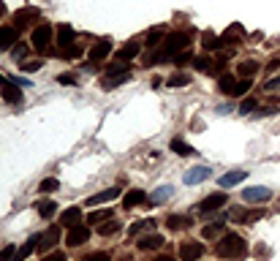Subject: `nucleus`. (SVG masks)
Masks as SVG:
<instances>
[{
	"instance_id": "obj_1",
	"label": "nucleus",
	"mask_w": 280,
	"mask_h": 261,
	"mask_svg": "<svg viewBox=\"0 0 280 261\" xmlns=\"http://www.w3.org/2000/svg\"><path fill=\"white\" fill-rule=\"evenodd\" d=\"M188 46H191V38L185 36V33H171V36L166 38L163 49L158 52V55H150V57H147V63L152 65V63H155V57H158V60H177V57H179V52H185Z\"/></svg>"
},
{
	"instance_id": "obj_2",
	"label": "nucleus",
	"mask_w": 280,
	"mask_h": 261,
	"mask_svg": "<svg viewBox=\"0 0 280 261\" xmlns=\"http://www.w3.org/2000/svg\"><path fill=\"white\" fill-rule=\"evenodd\" d=\"M245 250H248V245H245V239L237 237V234H223L221 242L215 247V253L221 258H239Z\"/></svg>"
},
{
	"instance_id": "obj_3",
	"label": "nucleus",
	"mask_w": 280,
	"mask_h": 261,
	"mask_svg": "<svg viewBox=\"0 0 280 261\" xmlns=\"http://www.w3.org/2000/svg\"><path fill=\"white\" fill-rule=\"evenodd\" d=\"M33 46H36L41 55L49 52V41H52V28L49 25H38V28H33V36H30Z\"/></svg>"
},
{
	"instance_id": "obj_4",
	"label": "nucleus",
	"mask_w": 280,
	"mask_h": 261,
	"mask_svg": "<svg viewBox=\"0 0 280 261\" xmlns=\"http://www.w3.org/2000/svg\"><path fill=\"white\" fill-rule=\"evenodd\" d=\"M204 256V245L202 242H193V239H188V242L179 245V258L182 261H196Z\"/></svg>"
},
{
	"instance_id": "obj_5",
	"label": "nucleus",
	"mask_w": 280,
	"mask_h": 261,
	"mask_svg": "<svg viewBox=\"0 0 280 261\" xmlns=\"http://www.w3.org/2000/svg\"><path fill=\"white\" fill-rule=\"evenodd\" d=\"M245 202L248 204H264V202H269V188H261V185H256V188H245Z\"/></svg>"
},
{
	"instance_id": "obj_6",
	"label": "nucleus",
	"mask_w": 280,
	"mask_h": 261,
	"mask_svg": "<svg viewBox=\"0 0 280 261\" xmlns=\"http://www.w3.org/2000/svg\"><path fill=\"white\" fill-rule=\"evenodd\" d=\"M0 93H3V98H6L9 104H19V101H22V90H19L14 82L3 79V76H0Z\"/></svg>"
},
{
	"instance_id": "obj_7",
	"label": "nucleus",
	"mask_w": 280,
	"mask_h": 261,
	"mask_svg": "<svg viewBox=\"0 0 280 261\" xmlns=\"http://www.w3.org/2000/svg\"><path fill=\"white\" fill-rule=\"evenodd\" d=\"M57 239H60V229L57 226H49V229H46L41 237H38V250H49V247H55L57 245Z\"/></svg>"
},
{
	"instance_id": "obj_8",
	"label": "nucleus",
	"mask_w": 280,
	"mask_h": 261,
	"mask_svg": "<svg viewBox=\"0 0 280 261\" xmlns=\"http://www.w3.org/2000/svg\"><path fill=\"white\" fill-rule=\"evenodd\" d=\"M87 237H90V229H87V226H74V229H68L65 242H68L71 247H76V245H84V242H87Z\"/></svg>"
},
{
	"instance_id": "obj_9",
	"label": "nucleus",
	"mask_w": 280,
	"mask_h": 261,
	"mask_svg": "<svg viewBox=\"0 0 280 261\" xmlns=\"http://www.w3.org/2000/svg\"><path fill=\"white\" fill-rule=\"evenodd\" d=\"M210 174H212L210 166H193V169L185 174V185H199V183H204Z\"/></svg>"
},
{
	"instance_id": "obj_10",
	"label": "nucleus",
	"mask_w": 280,
	"mask_h": 261,
	"mask_svg": "<svg viewBox=\"0 0 280 261\" xmlns=\"http://www.w3.org/2000/svg\"><path fill=\"white\" fill-rule=\"evenodd\" d=\"M245 177H248V171H242V169H234V171L223 174V177L218 180V185H221V188H234V185H239Z\"/></svg>"
},
{
	"instance_id": "obj_11",
	"label": "nucleus",
	"mask_w": 280,
	"mask_h": 261,
	"mask_svg": "<svg viewBox=\"0 0 280 261\" xmlns=\"http://www.w3.org/2000/svg\"><path fill=\"white\" fill-rule=\"evenodd\" d=\"M19 38V30L17 28H0V52L3 49H11Z\"/></svg>"
},
{
	"instance_id": "obj_12",
	"label": "nucleus",
	"mask_w": 280,
	"mask_h": 261,
	"mask_svg": "<svg viewBox=\"0 0 280 261\" xmlns=\"http://www.w3.org/2000/svg\"><path fill=\"white\" fill-rule=\"evenodd\" d=\"M155 226H158V223H155V218H144V220H139V223H133L131 229H128V234H131V237H136V239H139L144 231H152Z\"/></svg>"
},
{
	"instance_id": "obj_13",
	"label": "nucleus",
	"mask_w": 280,
	"mask_h": 261,
	"mask_svg": "<svg viewBox=\"0 0 280 261\" xmlns=\"http://www.w3.org/2000/svg\"><path fill=\"white\" fill-rule=\"evenodd\" d=\"M226 204V196L223 193H212V196H207L202 204H199V210L202 212H212V210H218V207H223Z\"/></svg>"
},
{
	"instance_id": "obj_14",
	"label": "nucleus",
	"mask_w": 280,
	"mask_h": 261,
	"mask_svg": "<svg viewBox=\"0 0 280 261\" xmlns=\"http://www.w3.org/2000/svg\"><path fill=\"white\" fill-rule=\"evenodd\" d=\"M139 49H142V46H139V41H128L125 46H120V49H117V60L128 63V60H133V57L139 55Z\"/></svg>"
},
{
	"instance_id": "obj_15",
	"label": "nucleus",
	"mask_w": 280,
	"mask_h": 261,
	"mask_svg": "<svg viewBox=\"0 0 280 261\" xmlns=\"http://www.w3.org/2000/svg\"><path fill=\"white\" fill-rule=\"evenodd\" d=\"M79 220H82V210H79V207H68V210L63 212V218H60V223L74 229V226H79Z\"/></svg>"
},
{
	"instance_id": "obj_16",
	"label": "nucleus",
	"mask_w": 280,
	"mask_h": 261,
	"mask_svg": "<svg viewBox=\"0 0 280 261\" xmlns=\"http://www.w3.org/2000/svg\"><path fill=\"white\" fill-rule=\"evenodd\" d=\"M142 250H158V247L163 245V237L161 234H147V237H139V242H136Z\"/></svg>"
},
{
	"instance_id": "obj_17",
	"label": "nucleus",
	"mask_w": 280,
	"mask_h": 261,
	"mask_svg": "<svg viewBox=\"0 0 280 261\" xmlns=\"http://www.w3.org/2000/svg\"><path fill=\"white\" fill-rule=\"evenodd\" d=\"M112 52V44L109 41H98L96 46L90 49V63H101V60Z\"/></svg>"
},
{
	"instance_id": "obj_18",
	"label": "nucleus",
	"mask_w": 280,
	"mask_h": 261,
	"mask_svg": "<svg viewBox=\"0 0 280 261\" xmlns=\"http://www.w3.org/2000/svg\"><path fill=\"white\" fill-rule=\"evenodd\" d=\"M115 196H120V188H106V191H101V193H96V196H90V199H87V204H90V207H96V204L112 202Z\"/></svg>"
},
{
	"instance_id": "obj_19",
	"label": "nucleus",
	"mask_w": 280,
	"mask_h": 261,
	"mask_svg": "<svg viewBox=\"0 0 280 261\" xmlns=\"http://www.w3.org/2000/svg\"><path fill=\"white\" fill-rule=\"evenodd\" d=\"M147 199H144V191H139V188H133L128 196L123 199V207L125 210H133V207H139V204H144Z\"/></svg>"
},
{
	"instance_id": "obj_20",
	"label": "nucleus",
	"mask_w": 280,
	"mask_h": 261,
	"mask_svg": "<svg viewBox=\"0 0 280 261\" xmlns=\"http://www.w3.org/2000/svg\"><path fill=\"white\" fill-rule=\"evenodd\" d=\"M74 38H76V33H74L71 25H60V28H57V44L60 46H71Z\"/></svg>"
},
{
	"instance_id": "obj_21",
	"label": "nucleus",
	"mask_w": 280,
	"mask_h": 261,
	"mask_svg": "<svg viewBox=\"0 0 280 261\" xmlns=\"http://www.w3.org/2000/svg\"><path fill=\"white\" fill-rule=\"evenodd\" d=\"M256 71H258V63H253V60H248V63H239V65H237V76H242V79H250Z\"/></svg>"
},
{
	"instance_id": "obj_22",
	"label": "nucleus",
	"mask_w": 280,
	"mask_h": 261,
	"mask_svg": "<svg viewBox=\"0 0 280 261\" xmlns=\"http://www.w3.org/2000/svg\"><path fill=\"white\" fill-rule=\"evenodd\" d=\"M202 237H207V239L223 237V220H221V223H210V226H204V229H202Z\"/></svg>"
},
{
	"instance_id": "obj_23",
	"label": "nucleus",
	"mask_w": 280,
	"mask_h": 261,
	"mask_svg": "<svg viewBox=\"0 0 280 261\" xmlns=\"http://www.w3.org/2000/svg\"><path fill=\"white\" fill-rule=\"evenodd\" d=\"M120 231V223H117V220H104V223L101 226H98V234H104V237H112V234H117Z\"/></svg>"
},
{
	"instance_id": "obj_24",
	"label": "nucleus",
	"mask_w": 280,
	"mask_h": 261,
	"mask_svg": "<svg viewBox=\"0 0 280 261\" xmlns=\"http://www.w3.org/2000/svg\"><path fill=\"white\" fill-rule=\"evenodd\" d=\"M171 150H174L177 155H193V147L188 142H182V139H171Z\"/></svg>"
},
{
	"instance_id": "obj_25",
	"label": "nucleus",
	"mask_w": 280,
	"mask_h": 261,
	"mask_svg": "<svg viewBox=\"0 0 280 261\" xmlns=\"http://www.w3.org/2000/svg\"><path fill=\"white\" fill-rule=\"evenodd\" d=\"M234 84H237V79L226 73V76H221V82H218V90L226 93V96H231V93H234Z\"/></svg>"
},
{
	"instance_id": "obj_26",
	"label": "nucleus",
	"mask_w": 280,
	"mask_h": 261,
	"mask_svg": "<svg viewBox=\"0 0 280 261\" xmlns=\"http://www.w3.org/2000/svg\"><path fill=\"white\" fill-rule=\"evenodd\" d=\"M36 210H38V215H41V218H52L57 212V207H55V202H38Z\"/></svg>"
},
{
	"instance_id": "obj_27",
	"label": "nucleus",
	"mask_w": 280,
	"mask_h": 261,
	"mask_svg": "<svg viewBox=\"0 0 280 261\" xmlns=\"http://www.w3.org/2000/svg\"><path fill=\"white\" fill-rule=\"evenodd\" d=\"M242 33H245V30H242V25H231V28L223 33V38H221V41H223V44H229V41H234V38H239Z\"/></svg>"
},
{
	"instance_id": "obj_28",
	"label": "nucleus",
	"mask_w": 280,
	"mask_h": 261,
	"mask_svg": "<svg viewBox=\"0 0 280 261\" xmlns=\"http://www.w3.org/2000/svg\"><path fill=\"white\" fill-rule=\"evenodd\" d=\"M221 44L223 41L215 36V33H204V36H202V46H204V49H215V46H221Z\"/></svg>"
},
{
	"instance_id": "obj_29",
	"label": "nucleus",
	"mask_w": 280,
	"mask_h": 261,
	"mask_svg": "<svg viewBox=\"0 0 280 261\" xmlns=\"http://www.w3.org/2000/svg\"><path fill=\"white\" fill-rule=\"evenodd\" d=\"M109 218H115V215H112L109 210H98V212H92V215H90V223H92V226H96V229H98V226H101L104 220H109Z\"/></svg>"
},
{
	"instance_id": "obj_30",
	"label": "nucleus",
	"mask_w": 280,
	"mask_h": 261,
	"mask_svg": "<svg viewBox=\"0 0 280 261\" xmlns=\"http://www.w3.org/2000/svg\"><path fill=\"white\" fill-rule=\"evenodd\" d=\"M169 196H171V185H163V188H158L155 193H152V202H155V204H163Z\"/></svg>"
},
{
	"instance_id": "obj_31",
	"label": "nucleus",
	"mask_w": 280,
	"mask_h": 261,
	"mask_svg": "<svg viewBox=\"0 0 280 261\" xmlns=\"http://www.w3.org/2000/svg\"><path fill=\"white\" fill-rule=\"evenodd\" d=\"M163 38V30L161 28H152L147 30V46H158V41Z\"/></svg>"
},
{
	"instance_id": "obj_32",
	"label": "nucleus",
	"mask_w": 280,
	"mask_h": 261,
	"mask_svg": "<svg viewBox=\"0 0 280 261\" xmlns=\"http://www.w3.org/2000/svg\"><path fill=\"white\" fill-rule=\"evenodd\" d=\"M193 68L202 71V73H210V71H212V63H210L207 57H196V60H193Z\"/></svg>"
},
{
	"instance_id": "obj_33",
	"label": "nucleus",
	"mask_w": 280,
	"mask_h": 261,
	"mask_svg": "<svg viewBox=\"0 0 280 261\" xmlns=\"http://www.w3.org/2000/svg\"><path fill=\"white\" fill-rule=\"evenodd\" d=\"M185 226H188V220H185L182 215H171L169 218V229L171 231H179V229H185Z\"/></svg>"
},
{
	"instance_id": "obj_34",
	"label": "nucleus",
	"mask_w": 280,
	"mask_h": 261,
	"mask_svg": "<svg viewBox=\"0 0 280 261\" xmlns=\"http://www.w3.org/2000/svg\"><path fill=\"white\" fill-rule=\"evenodd\" d=\"M33 17H38L36 9H22V11H17V22H19V25H28L25 19H33Z\"/></svg>"
},
{
	"instance_id": "obj_35",
	"label": "nucleus",
	"mask_w": 280,
	"mask_h": 261,
	"mask_svg": "<svg viewBox=\"0 0 280 261\" xmlns=\"http://www.w3.org/2000/svg\"><path fill=\"white\" fill-rule=\"evenodd\" d=\"M57 180L55 177H49V180H44V183L41 185H38V191H41V193H52V191H57Z\"/></svg>"
},
{
	"instance_id": "obj_36",
	"label": "nucleus",
	"mask_w": 280,
	"mask_h": 261,
	"mask_svg": "<svg viewBox=\"0 0 280 261\" xmlns=\"http://www.w3.org/2000/svg\"><path fill=\"white\" fill-rule=\"evenodd\" d=\"M188 82H191L188 73H174V76L169 79V87H179V84H188Z\"/></svg>"
},
{
	"instance_id": "obj_37",
	"label": "nucleus",
	"mask_w": 280,
	"mask_h": 261,
	"mask_svg": "<svg viewBox=\"0 0 280 261\" xmlns=\"http://www.w3.org/2000/svg\"><path fill=\"white\" fill-rule=\"evenodd\" d=\"M248 90H250V79H242V82L234 84V93H231V96H245Z\"/></svg>"
},
{
	"instance_id": "obj_38",
	"label": "nucleus",
	"mask_w": 280,
	"mask_h": 261,
	"mask_svg": "<svg viewBox=\"0 0 280 261\" xmlns=\"http://www.w3.org/2000/svg\"><path fill=\"white\" fill-rule=\"evenodd\" d=\"M231 218H234V220H248V212H245V207H231Z\"/></svg>"
},
{
	"instance_id": "obj_39",
	"label": "nucleus",
	"mask_w": 280,
	"mask_h": 261,
	"mask_svg": "<svg viewBox=\"0 0 280 261\" xmlns=\"http://www.w3.org/2000/svg\"><path fill=\"white\" fill-rule=\"evenodd\" d=\"M84 261H109V253H104V250L90 253V256H84Z\"/></svg>"
},
{
	"instance_id": "obj_40",
	"label": "nucleus",
	"mask_w": 280,
	"mask_h": 261,
	"mask_svg": "<svg viewBox=\"0 0 280 261\" xmlns=\"http://www.w3.org/2000/svg\"><path fill=\"white\" fill-rule=\"evenodd\" d=\"M253 109H256V101H253V98H245L242 106H239V112H242V115H248V112H253Z\"/></svg>"
},
{
	"instance_id": "obj_41",
	"label": "nucleus",
	"mask_w": 280,
	"mask_h": 261,
	"mask_svg": "<svg viewBox=\"0 0 280 261\" xmlns=\"http://www.w3.org/2000/svg\"><path fill=\"white\" fill-rule=\"evenodd\" d=\"M63 55L65 57H79V55H82V49H79V46H63Z\"/></svg>"
},
{
	"instance_id": "obj_42",
	"label": "nucleus",
	"mask_w": 280,
	"mask_h": 261,
	"mask_svg": "<svg viewBox=\"0 0 280 261\" xmlns=\"http://www.w3.org/2000/svg\"><path fill=\"white\" fill-rule=\"evenodd\" d=\"M57 82H63V84H76V79L71 76V73H60V76H57Z\"/></svg>"
},
{
	"instance_id": "obj_43",
	"label": "nucleus",
	"mask_w": 280,
	"mask_h": 261,
	"mask_svg": "<svg viewBox=\"0 0 280 261\" xmlns=\"http://www.w3.org/2000/svg\"><path fill=\"white\" fill-rule=\"evenodd\" d=\"M266 90H280V76H275V79H269V82H266Z\"/></svg>"
},
{
	"instance_id": "obj_44",
	"label": "nucleus",
	"mask_w": 280,
	"mask_h": 261,
	"mask_svg": "<svg viewBox=\"0 0 280 261\" xmlns=\"http://www.w3.org/2000/svg\"><path fill=\"white\" fill-rule=\"evenodd\" d=\"M38 68H41V63H25V65H22L25 73H28V71H38Z\"/></svg>"
},
{
	"instance_id": "obj_45",
	"label": "nucleus",
	"mask_w": 280,
	"mask_h": 261,
	"mask_svg": "<svg viewBox=\"0 0 280 261\" xmlns=\"http://www.w3.org/2000/svg\"><path fill=\"white\" fill-rule=\"evenodd\" d=\"M44 261H65L63 253H52V256H44Z\"/></svg>"
},
{
	"instance_id": "obj_46",
	"label": "nucleus",
	"mask_w": 280,
	"mask_h": 261,
	"mask_svg": "<svg viewBox=\"0 0 280 261\" xmlns=\"http://www.w3.org/2000/svg\"><path fill=\"white\" fill-rule=\"evenodd\" d=\"M25 52H28V46H14V57H25Z\"/></svg>"
},
{
	"instance_id": "obj_47",
	"label": "nucleus",
	"mask_w": 280,
	"mask_h": 261,
	"mask_svg": "<svg viewBox=\"0 0 280 261\" xmlns=\"http://www.w3.org/2000/svg\"><path fill=\"white\" fill-rule=\"evenodd\" d=\"M280 68V60H272V63H266V71H277Z\"/></svg>"
},
{
	"instance_id": "obj_48",
	"label": "nucleus",
	"mask_w": 280,
	"mask_h": 261,
	"mask_svg": "<svg viewBox=\"0 0 280 261\" xmlns=\"http://www.w3.org/2000/svg\"><path fill=\"white\" fill-rule=\"evenodd\" d=\"M152 261H174V258H171V256H155Z\"/></svg>"
},
{
	"instance_id": "obj_49",
	"label": "nucleus",
	"mask_w": 280,
	"mask_h": 261,
	"mask_svg": "<svg viewBox=\"0 0 280 261\" xmlns=\"http://www.w3.org/2000/svg\"><path fill=\"white\" fill-rule=\"evenodd\" d=\"M3 14H6V6H3V3H0V17H3Z\"/></svg>"
}]
</instances>
